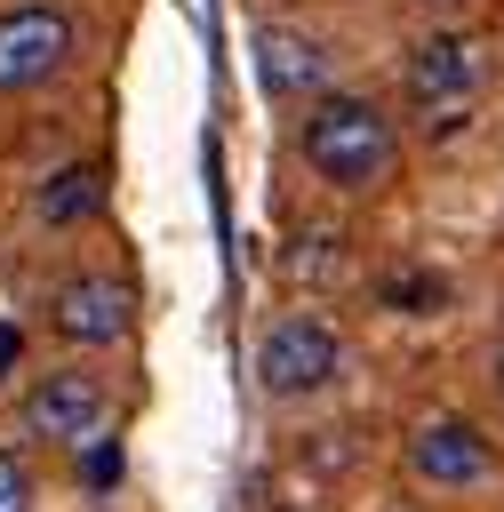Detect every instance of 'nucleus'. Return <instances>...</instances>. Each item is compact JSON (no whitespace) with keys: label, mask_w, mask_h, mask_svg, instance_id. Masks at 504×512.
<instances>
[{"label":"nucleus","mask_w":504,"mask_h":512,"mask_svg":"<svg viewBox=\"0 0 504 512\" xmlns=\"http://www.w3.org/2000/svg\"><path fill=\"white\" fill-rule=\"evenodd\" d=\"M88 480H96V488H112V480H120V448H112V432H104V440H88Z\"/></svg>","instance_id":"nucleus-13"},{"label":"nucleus","mask_w":504,"mask_h":512,"mask_svg":"<svg viewBox=\"0 0 504 512\" xmlns=\"http://www.w3.org/2000/svg\"><path fill=\"white\" fill-rule=\"evenodd\" d=\"M424 8H464V0H424Z\"/></svg>","instance_id":"nucleus-16"},{"label":"nucleus","mask_w":504,"mask_h":512,"mask_svg":"<svg viewBox=\"0 0 504 512\" xmlns=\"http://www.w3.org/2000/svg\"><path fill=\"white\" fill-rule=\"evenodd\" d=\"M72 64V16L48 0L0 8V96H32Z\"/></svg>","instance_id":"nucleus-5"},{"label":"nucleus","mask_w":504,"mask_h":512,"mask_svg":"<svg viewBox=\"0 0 504 512\" xmlns=\"http://www.w3.org/2000/svg\"><path fill=\"white\" fill-rule=\"evenodd\" d=\"M488 384H496V400H504V336L488 344Z\"/></svg>","instance_id":"nucleus-15"},{"label":"nucleus","mask_w":504,"mask_h":512,"mask_svg":"<svg viewBox=\"0 0 504 512\" xmlns=\"http://www.w3.org/2000/svg\"><path fill=\"white\" fill-rule=\"evenodd\" d=\"M0 512H32V472L0 448Z\"/></svg>","instance_id":"nucleus-12"},{"label":"nucleus","mask_w":504,"mask_h":512,"mask_svg":"<svg viewBox=\"0 0 504 512\" xmlns=\"http://www.w3.org/2000/svg\"><path fill=\"white\" fill-rule=\"evenodd\" d=\"M288 280H304V288H336V280H344V232H296V248H288Z\"/></svg>","instance_id":"nucleus-10"},{"label":"nucleus","mask_w":504,"mask_h":512,"mask_svg":"<svg viewBox=\"0 0 504 512\" xmlns=\"http://www.w3.org/2000/svg\"><path fill=\"white\" fill-rule=\"evenodd\" d=\"M24 432L32 440H56V448H88L112 432V384L96 368H48L32 392H24Z\"/></svg>","instance_id":"nucleus-4"},{"label":"nucleus","mask_w":504,"mask_h":512,"mask_svg":"<svg viewBox=\"0 0 504 512\" xmlns=\"http://www.w3.org/2000/svg\"><path fill=\"white\" fill-rule=\"evenodd\" d=\"M24 352V328H0V376H8V360Z\"/></svg>","instance_id":"nucleus-14"},{"label":"nucleus","mask_w":504,"mask_h":512,"mask_svg":"<svg viewBox=\"0 0 504 512\" xmlns=\"http://www.w3.org/2000/svg\"><path fill=\"white\" fill-rule=\"evenodd\" d=\"M408 472L424 488H480V480H496V440L472 416H424L408 432Z\"/></svg>","instance_id":"nucleus-7"},{"label":"nucleus","mask_w":504,"mask_h":512,"mask_svg":"<svg viewBox=\"0 0 504 512\" xmlns=\"http://www.w3.org/2000/svg\"><path fill=\"white\" fill-rule=\"evenodd\" d=\"M336 368H344V344L312 312H288L256 336V392H272V400H304V392L336 384Z\"/></svg>","instance_id":"nucleus-3"},{"label":"nucleus","mask_w":504,"mask_h":512,"mask_svg":"<svg viewBox=\"0 0 504 512\" xmlns=\"http://www.w3.org/2000/svg\"><path fill=\"white\" fill-rule=\"evenodd\" d=\"M48 328H56L72 352H104V344H120V336L136 328V288H128V280H104V272H72V280H56V296H48Z\"/></svg>","instance_id":"nucleus-6"},{"label":"nucleus","mask_w":504,"mask_h":512,"mask_svg":"<svg viewBox=\"0 0 504 512\" xmlns=\"http://www.w3.org/2000/svg\"><path fill=\"white\" fill-rule=\"evenodd\" d=\"M296 152L304 168L328 184V192H376L392 168H400V128L384 104L368 96H312V112L296 120Z\"/></svg>","instance_id":"nucleus-1"},{"label":"nucleus","mask_w":504,"mask_h":512,"mask_svg":"<svg viewBox=\"0 0 504 512\" xmlns=\"http://www.w3.org/2000/svg\"><path fill=\"white\" fill-rule=\"evenodd\" d=\"M480 88H488V56L472 32H424L400 64V96L424 128H456L480 104Z\"/></svg>","instance_id":"nucleus-2"},{"label":"nucleus","mask_w":504,"mask_h":512,"mask_svg":"<svg viewBox=\"0 0 504 512\" xmlns=\"http://www.w3.org/2000/svg\"><path fill=\"white\" fill-rule=\"evenodd\" d=\"M256 80H264L272 96H288V104H296V96L312 104V96L328 88V48H320L312 32H288V24H272V32L256 40Z\"/></svg>","instance_id":"nucleus-8"},{"label":"nucleus","mask_w":504,"mask_h":512,"mask_svg":"<svg viewBox=\"0 0 504 512\" xmlns=\"http://www.w3.org/2000/svg\"><path fill=\"white\" fill-rule=\"evenodd\" d=\"M384 296H392V312H440L448 304V280L440 272H392Z\"/></svg>","instance_id":"nucleus-11"},{"label":"nucleus","mask_w":504,"mask_h":512,"mask_svg":"<svg viewBox=\"0 0 504 512\" xmlns=\"http://www.w3.org/2000/svg\"><path fill=\"white\" fill-rule=\"evenodd\" d=\"M96 208H104V176L80 168V160L40 184V224H80V216H96Z\"/></svg>","instance_id":"nucleus-9"}]
</instances>
